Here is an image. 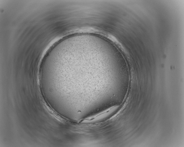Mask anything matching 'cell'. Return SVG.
<instances>
[{"instance_id":"1","label":"cell","mask_w":184,"mask_h":147,"mask_svg":"<svg viewBox=\"0 0 184 147\" xmlns=\"http://www.w3.org/2000/svg\"><path fill=\"white\" fill-rule=\"evenodd\" d=\"M119 106L110 107L94 115L89 116L83 120L84 122H90L107 118L112 116L119 108Z\"/></svg>"}]
</instances>
